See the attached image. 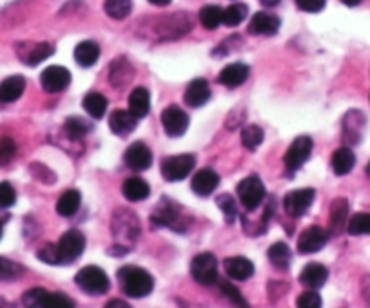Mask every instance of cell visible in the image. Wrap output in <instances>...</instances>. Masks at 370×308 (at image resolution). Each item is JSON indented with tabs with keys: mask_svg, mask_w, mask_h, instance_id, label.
I'll return each mask as SVG.
<instances>
[{
	"mask_svg": "<svg viewBox=\"0 0 370 308\" xmlns=\"http://www.w3.org/2000/svg\"><path fill=\"white\" fill-rule=\"evenodd\" d=\"M31 173L36 176V178L41 179V182H44V184H48V185L53 184L55 179H57V178H55L53 173H51V170L48 169V167L38 166V163H33V166H31Z\"/></svg>",
	"mask_w": 370,
	"mask_h": 308,
	"instance_id": "f907efd6",
	"label": "cell"
},
{
	"mask_svg": "<svg viewBox=\"0 0 370 308\" xmlns=\"http://www.w3.org/2000/svg\"><path fill=\"white\" fill-rule=\"evenodd\" d=\"M211 98V87L209 82L204 78H197L187 85V89L183 93V100L189 108H201L204 103L209 102Z\"/></svg>",
	"mask_w": 370,
	"mask_h": 308,
	"instance_id": "9a60e30c",
	"label": "cell"
},
{
	"mask_svg": "<svg viewBox=\"0 0 370 308\" xmlns=\"http://www.w3.org/2000/svg\"><path fill=\"white\" fill-rule=\"evenodd\" d=\"M85 249V237L80 230H67L60 242H58L57 250H58V261L60 265H69L75 263L76 259L80 258L82 252Z\"/></svg>",
	"mask_w": 370,
	"mask_h": 308,
	"instance_id": "277c9868",
	"label": "cell"
},
{
	"mask_svg": "<svg viewBox=\"0 0 370 308\" xmlns=\"http://www.w3.org/2000/svg\"><path fill=\"white\" fill-rule=\"evenodd\" d=\"M247 17V6L246 4H232L227 9H223L222 24L229 27L240 26Z\"/></svg>",
	"mask_w": 370,
	"mask_h": 308,
	"instance_id": "d590c367",
	"label": "cell"
},
{
	"mask_svg": "<svg viewBox=\"0 0 370 308\" xmlns=\"http://www.w3.org/2000/svg\"><path fill=\"white\" fill-rule=\"evenodd\" d=\"M223 268H225V274H227L231 279H234V281H246V279H249V277L255 274V265H252V261H249L247 258H241V256L225 259V261H223Z\"/></svg>",
	"mask_w": 370,
	"mask_h": 308,
	"instance_id": "ac0fdd59",
	"label": "cell"
},
{
	"mask_svg": "<svg viewBox=\"0 0 370 308\" xmlns=\"http://www.w3.org/2000/svg\"><path fill=\"white\" fill-rule=\"evenodd\" d=\"M220 185V176L213 169H200L192 176L191 187L198 196H211Z\"/></svg>",
	"mask_w": 370,
	"mask_h": 308,
	"instance_id": "e0dca14e",
	"label": "cell"
},
{
	"mask_svg": "<svg viewBox=\"0 0 370 308\" xmlns=\"http://www.w3.org/2000/svg\"><path fill=\"white\" fill-rule=\"evenodd\" d=\"M41 84L48 93H60L71 84V73L64 66H51L42 71Z\"/></svg>",
	"mask_w": 370,
	"mask_h": 308,
	"instance_id": "8fae6325",
	"label": "cell"
},
{
	"mask_svg": "<svg viewBox=\"0 0 370 308\" xmlns=\"http://www.w3.org/2000/svg\"><path fill=\"white\" fill-rule=\"evenodd\" d=\"M264 129L258 125H247L241 131V145L249 151H256V149L264 143Z\"/></svg>",
	"mask_w": 370,
	"mask_h": 308,
	"instance_id": "d6a6232c",
	"label": "cell"
},
{
	"mask_svg": "<svg viewBox=\"0 0 370 308\" xmlns=\"http://www.w3.org/2000/svg\"><path fill=\"white\" fill-rule=\"evenodd\" d=\"M149 109H151V96H149V91L145 87H136V89L131 91L129 94V111L133 112L134 117L145 118L149 115Z\"/></svg>",
	"mask_w": 370,
	"mask_h": 308,
	"instance_id": "d4e9b609",
	"label": "cell"
},
{
	"mask_svg": "<svg viewBox=\"0 0 370 308\" xmlns=\"http://www.w3.org/2000/svg\"><path fill=\"white\" fill-rule=\"evenodd\" d=\"M367 175L370 176V161H369V166H367Z\"/></svg>",
	"mask_w": 370,
	"mask_h": 308,
	"instance_id": "9f6ffc18",
	"label": "cell"
},
{
	"mask_svg": "<svg viewBox=\"0 0 370 308\" xmlns=\"http://www.w3.org/2000/svg\"><path fill=\"white\" fill-rule=\"evenodd\" d=\"M80 203H82L80 192L75 191V189H69V191H66L62 196L58 198L57 212L62 216V218H71V216H75L76 212H78Z\"/></svg>",
	"mask_w": 370,
	"mask_h": 308,
	"instance_id": "484cf974",
	"label": "cell"
},
{
	"mask_svg": "<svg viewBox=\"0 0 370 308\" xmlns=\"http://www.w3.org/2000/svg\"><path fill=\"white\" fill-rule=\"evenodd\" d=\"M162 125H164L165 133L171 138L183 136L189 127L187 112L180 109L178 105H169V108H165L164 112H162Z\"/></svg>",
	"mask_w": 370,
	"mask_h": 308,
	"instance_id": "30bf717a",
	"label": "cell"
},
{
	"mask_svg": "<svg viewBox=\"0 0 370 308\" xmlns=\"http://www.w3.org/2000/svg\"><path fill=\"white\" fill-rule=\"evenodd\" d=\"M220 291H222V294L227 298V300H231L232 303L238 305V307H246V300H243V295L240 294V291H238L236 286L231 285V283L227 281H220Z\"/></svg>",
	"mask_w": 370,
	"mask_h": 308,
	"instance_id": "f6af8a7d",
	"label": "cell"
},
{
	"mask_svg": "<svg viewBox=\"0 0 370 308\" xmlns=\"http://www.w3.org/2000/svg\"><path fill=\"white\" fill-rule=\"evenodd\" d=\"M267 256H269V261H271L274 267L280 268V270H285V268L290 265V258H292L289 245L283 242L274 243V245L269 249Z\"/></svg>",
	"mask_w": 370,
	"mask_h": 308,
	"instance_id": "1f68e13d",
	"label": "cell"
},
{
	"mask_svg": "<svg viewBox=\"0 0 370 308\" xmlns=\"http://www.w3.org/2000/svg\"><path fill=\"white\" fill-rule=\"evenodd\" d=\"M314 198H316L314 189H298V191L289 192L283 200L285 212L290 218H301L311 209Z\"/></svg>",
	"mask_w": 370,
	"mask_h": 308,
	"instance_id": "ba28073f",
	"label": "cell"
},
{
	"mask_svg": "<svg viewBox=\"0 0 370 308\" xmlns=\"http://www.w3.org/2000/svg\"><path fill=\"white\" fill-rule=\"evenodd\" d=\"M191 276L197 283L204 286L214 285L218 279V261L209 252L198 254L191 263Z\"/></svg>",
	"mask_w": 370,
	"mask_h": 308,
	"instance_id": "8992f818",
	"label": "cell"
},
{
	"mask_svg": "<svg viewBox=\"0 0 370 308\" xmlns=\"http://www.w3.org/2000/svg\"><path fill=\"white\" fill-rule=\"evenodd\" d=\"M367 120L360 111H350L343 120V138L348 143H360L362 142L363 127Z\"/></svg>",
	"mask_w": 370,
	"mask_h": 308,
	"instance_id": "44dd1931",
	"label": "cell"
},
{
	"mask_svg": "<svg viewBox=\"0 0 370 308\" xmlns=\"http://www.w3.org/2000/svg\"><path fill=\"white\" fill-rule=\"evenodd\" d=\"M15 154H17L15 140L9 138V136H2V138H0V166H8V163H11Z\"/></svg>",
	"mask_w": 370,
	"mask_h": 308,
	"instance_id": "b9f144b4",
	"label": "cell"
},
{
	"mask_svg": "<svg viewBox=\"0 0 370 308\" xmlns=\"http://www.w3.org/2000/svg\"><path fill=\"white\" fill-rule=\"evenodd\" d=\"M122 194L129 201H143L151 194L148 182L142 178H127L122 185Z\"/></svg>",
	"mask_w": 370,
	"mask_h": 308,
	"instance_id": "83f0119b",
	"label": "cell"
},
{
	"mask_svg": "<svg viewBox=\"0 0 370 308\" xmlns=\"http://www.w3.org/2000/svg\"><path fill=\"white\" fill-rule=\"evenodd\" d=\"M347 230H348V234H353V236L370 234V214H367V212L354 214L353 218L348 219Z\"/></svg>",
	"mask_w": 370,
	"mask_h": 308,
	"instance_id": "ab89813d",
	"label": "cell"
},
{
	"mask_svg": "<svg viewBox=\"0 0 370 308\" xmlns=\"http://www.w3.org/2000/svg\"><path fill=\"white\" fill-rule=\"evenodd\" d=\"M124 161L131 170H148L152 166V152L145 143L134 142L125 151Z\"/></svg>",
	"mask_w": 370,
	"mask_h": 308,
	"instance_id": "7c38bea8",
	"label": "cell"
},
{
	"mask_svg": "<svg viewBox=\"0 0 370 308\" xmlns=\"http://www.w3.org/2000/svg\"><path fill=\"white\" fill-rule=\"evenodd\" d=\"M152 6H167L171 4V0H149Z\"/></svg>",
	"mask_w": 370,
	"mask_h": 308,
	"instance_id": "11a10c76",
	"label": "cell"
},
{
	"mask_svg": "<svg viewBox=\"0 0 370 308\" xmlns=\"http://www.w3.org/2000/svg\"><path fill=\"white\" fill-rule=\"evenodd\" d=\"M347 216H348V201L345 198H336L330 205V233L339 234L347 225Z\"/></svg>",
	"mask_w": 370,
	"mask_h": 308,
	"instance_id": "cb8c5ba5",
	"label": "cell"
},
{
	"mask_svg": "<svg viewBox=\"0 0 370 308\" xmlns=\"http://www.w3.org/2000/svg\"><path fill=\"white\" fill-rule=\"evenodd\" d=\"M247 78H249V67L241 62L223 67V71L220 73V84H223L229 89L240 87L241 84H246Z\"/></svg>",
	"mask_w": 370,
	"mask_h": 308,
	"instance_id": "ffe728a7",
	"label": "cell"
},
{
	"mask_svg": "<svg viewBox=\"0 0 370 308\" xmlns=\"http://www.w3.org/2000/svg\"><path fill=\"white\" fill-rule=\"evenodd\" d=\"M24 89H26V80L24 76L15 75L6 78L4 82H0V102L11 103L17 102L22 96Z\"/></svg>",
	"mask_w": 370,
	"mask_h": 308,
	"instance_id": "603a6c76",
	"label": "cell"
},
{
	"mask_svg": "<svg viewBox=\"0 0 370 308\" xmlns=\"http://www.w3.org/2000/svg\"><path fill=\"white\" fill-rule=\"evenodd\" d=\"M111 230L116 237V243L122 245V249H127L133 245L140 236V221L131 210L120 209L115 212L111 219Z\"/></svg>",
	"mask_w": 370,
	"mask_h": 308,
	"instance_id": "7a4b0ae2",
	"label": "cell"
},
{
	"mask_svg": "<svg viewBox=\"0 0 370 308\" xmlns=\"http://www.w3.org/2000/svg\"><path fill=\"white\" fill-rule=\"evenodd\" d=\"M133 78V67L127 60L118 59L109 66V82L115 87H122V85L129 84V80Z\"/></svg>",
	"mask_w": 370,
	"mask_h": 308,
	"instance_id": "f1b7e54d",
	"label": "cell"
},
{
	"mask_svg": "<svg viewBox=\"0 0 370 308\" xmlns=\"http://www.w3.org/2000/svg\"><path fill=\"white\" fill-rule=\"evenodd\" d=\"M327 279H329V270L321 263L305 265V268L299 274V283L307 288H313V291L321 288L327 283Z\"/></svg>",
	"mask_w": 370,
	"mask_h": 308,
	"instance_id": "d6986e66",
	"label": "cell"
},
{
	"mask_svg": "<svg viewBox=\"0 0 370 308\" xmlns=\"http://www.w3.org/2000/svg\"><path fill=\"white\" fill-rule=\"evenodd\" d=\"M216 201H218V207L222 209L223 216H225V221L232 223L234 218H236V203H234V200L229 194H222Z\"/></svg>",
	"mask_w": 370,
	"mask_h": 308,
	"instance_id": "7bdbcfd3",
	"label": "cell"
},
{
	"mask_svg": "<svg viewBox=\"0 0 370 308\" xmlns=\"http://www.w3.org/2000/svg\"><path fill=\"white\" fill-rule=\"evenodd\" d=\"M325 4L327 0H296V6L305 13H320Z\"/></svg>",
	"mask_w": 370,
	"mask_h": 308,
	"instance_id": "c3c4849f",
	"label": "cell"
},
{
	"mask_svg": "<svg viewBox=\"0 0 370 308\" xmlns=\"http://www.w3.org/2000/svg\"><path fill=\"white\" fill-rule=\"evenodd\" d=\"M345 6H350V8H354V6H360L363 2V0H341Z\"/></svg>",
	"mask_w": 370,
	"mask_h": 308,
	"instance_id": "f5cc1de1",
	"label": "cell"
},
{
	"mask_svg": "<svg viewBox=\"0 0 370 308\" xmlns=\"http://www.w3.org/2000/svg\"><path fill=\"white\" fill-rule=\"evenodd\" d=\"M107 307L111 308V307H127V303H125V301H109V303H107Z\"/></svg>",
	"mask_w": 370,
	"mask_h": 308,
	"instance_id": "db71d44e",
	"label": "cell"
},
{
	"mask_svg": "<svg viewBox=\"0 0 370 308\" xmlns=\"http://www.w3.org/2000/svg\"><path fill=\"white\" fill-rule=\"evenodd\" d=\"M327 240H329L327 230L313 225V227H308L307 230L299 236L298 250L301 254H314V252H318V250H321L327 245Z\"/></svg>",
	"mask_w": 370,
	"mask_h": 308,
	"instance_id": "4fadbf2b",
	"label": "cell"
},
{
	"mask_svg": "<svg viewBox=\"0 0 370 308\" xmlns=\"http://www.w3.org/2000/svg\"><path fill=\"white\" fill-rule=\"evenodd\" d=\"M259 2H262L265 8H274V6L280 4V0H259Z\"/></svg>",
	"mask_w": 370,
	"mask_h": 308,
	"instance_id": "816d5d0a",
	"label": "cell"
},
{
	"mask_svg": "<svg viewBox=\"0 0 370 308\" xmlns=\"http://www.w3.org/2000/svg\"><path fill=\"white\" fill-rule=\"evenodd\" d=\"M180 218V209L176 203L169 200H162L160 205L155 207V212L151 216V223L155 227H173Z\"/></svg>",
	"mask_w": 370,
	"mask_h": 308,
	"instance_id": "2e32d148",
	"label": "cell"
},
{
	"mask_svg": "<svg viewBox=\"0 0 370 308\" xmlns=\"http://www.w3.org/2000/svg\"><path fill=\"white\" fill-rule=\"evenodd\" d=\"M53 53H55L53 45L42 42V44L33 45L31 50L26 53V57H22V60L27 64V66H38V64L44 62L45 59H50Z\"/></svg>",
	"mask_w": 370,
	"mask_h": 308,
	"instance_id": "836d02e7",
	"label": "cell"
},
{
	"mask_svg": "<svg viewBox=\"0 0 370 308\" xmlns=\"http://www.w3.org/2000/svg\"><path fill=\"white\" fill-rule=\"evenodd\" d=\"M136 124H138V118L134 117L131 111H124V109L115 111L111 118H109V129L115 134H118V136L133 133L136 129Z\"/></svg>",
	"mask_w": 370,
	"mask_h": 308,
	"instance_id": "7402d4cb",
	"label": "cell"
},
{
	"mask_svg": "<svg viewBox=\"0 0 370 308\" xmlns=\"http://www.w3.org/2000/svg\"><path fill=\"white\" fill-rule=\"evenodd\" d=\"M75 307V301L71 298H67V295L60 294V292H55L51 294L50 292V300H48V308H69Z\"/></svg>",
	"mask_w": 370,
	"mask_h": 308,
	"instance_id": "7dc6e473",
	"label": "cell"
},
{
	"mask_svg": "<svg viewBox=\"0 0 370 308\" xmlns=\"http://www.w3.org/2000/svg\"><path fill=\"white\" fill-rule=\"evenodd\" d=\"M24 274V268L11 259L0 258V281H11Z\"/></svg>",
	"mask_w": 370,
	"mask_h": 308,
	"instance_id": "60d3db41",
	"label": "cell"
},
{
	"mask_svg": "<svg viewBox=\"0 0 370 308\" xmlns=\"http://www.w3.org/2000/svg\"><path fill=\"white\" fill-rule=\"evenodd\" d=\"M197 166V160L192 154H178L169 156L162 161V176L167 182H182L187 178Z\"/></svg>",
	"mask_w": 370,
	"mask_h": 308,
	"instance_id": "5b68a950",
	"label": "cell"
},
{
	"mask_svg": "<svg viewBox=\"0 0 370 308\" xmlns=\"http://www.w3.org/2000/svg\"><path fill=\"white\" fill-rule=\"evenodd\" d=\"M238 198H240L241 205L247 210H255L262 205L265 198V187L258 176H247L238 184Z\"/></svg>",
	"mask_w": 370,
	"mask_h": 308,
	"instance_id": "52a82bcc",
	"label": "cell"
},
{
	"mask_svg": "<svg viewBox=\"0 0 370 308\" xmlns=\"http://www.w3.org/2000/svg\"><path fill=\"white\" fill-rule=\"evenodd\" d=\"M311 152H313V140L308 136H298L294 142L290 143V147L287 149L285 158H283L285 167L290 173H294L311 158Z\"/></svg>",
	"mask_w": 370,
	"mask_h": 308,
	"instance_id": "9c48e42d",
	"label": "cell"
},
{
	"mask_svg": "<svg viewBox=\"0 0 370 308\" xmlns=\"http://www.w3.org/2000/svg\"><path fill=\"white\" fill-rule=\"evenodd\" d=\"M356 166V156L354 152L348 147H341L332 154V169H334V175L345 176L348 175L350 170Z\"/></svg>",
	"mask_w": 370,
	"mask_h": 308,
	"instance_id": "f546056e",
	"label": "cell"
},
{
	"mask_svg": "<svg viewBox=\"0 0 370 308\" xmlns=\"http://www.w3.org/2000/svg\"><path fill=\"white\" fill-rule=\"evenodd\" d=\"M222 15L223 9L218 8V6H206L200 11V24L206 29L213 31V29H216L222 24Z\"/></svg>",
	"mask_w": 370,
	"mask_h": 308,
	"instance_id": "8d00e7d4",
	"label": "cell"
},
{
	"mask_svg": "<svg viewBox=\"0 0 370 308\" xmlns=\"http://www.w3.org/2000/svg\"><path fill=\"white\" fill-rule=\"evenodd\" d=\"M299 308H320L321 307V298L316 291H307L304 294L299 295L298 301H296Z\"/></svg>",
	"mask_w": 370,
	"mask_h": 308,
	"instance_id": "bcb514c9",
	"label": "cell"
},
{
	"mask_svg": "<svg viewBox=\"0 0 370 308\" xmlns=\"http://www.w3.org/2000/svg\"><path fill=\"white\" fill-rule=\"evenodd\" d=\"M64 129H66L67 136H71V138L78 140V138H82V136H85V134L90 133L91 124L80 117H71V118H67L66 120Z\"/></svg>",
	"mask_w": 370,
	"mask_h": 308,
	"instance_id": "74e56055",
	"label": "cell"
},
{
	"mask_svg": "<svg viewBox=\"0 0 370 308\" xmlns=\"http://www.w3.org/2000/svg\"><path fill=\"white\" fill-rule=\"evenodd\" d=\"M38 259H42L44 263L60 265V261H58L57 245H45V247H42V249L38 250Z\"/></svg>",
	"mask_w": 370,
	"mask_h": 308,
	"instance_id": "681fc988",
	"label": "cell"
},
{
	"mask_svg": "<svg viewBox=\"0 0 370 308\" xmlns=\"http://www.w3.org/2000/svg\"><path fill=\"white\" fill-rule=\"evenodd\" d=\"M50 292L44 288H31L22 295V305L29 308H48Z\"/></svg>",
	"mask_w": 370,
	"mask_h": 308,
	"instance_id": "f35d334b",
	"label": "cell"
},
{
	"mask_svg": "<svg viewBox=\"0 0 370 308\" xmlns=\"http://www.w3.org/2000/svg\"><path fill=\"white\" fill-rule=\"evenodd\" d=\"M107 17L115 18V20H122V18L129 17L131 9H133V2L131 0H106L104 4Z\"/></svg>",
	"mask_w": 370,
	"mask_h": 308,
	"instance_id": "e575fe53",
	"label": "cell"
},
{
	"mask_svg": "<svg viewBox=\"0 0 370 308\" xmlns=\"http://www.w3.org/2000/svg\"><path fill=\"white\" fill-rule=\"evenodd\" d=\"M17 201V191L9 182H2L0 184V209H8V207L15 205Z\"/></svg>",
	"mask_w": 370,
	"mask_h": 308,
	"instance_id": "ee69618b",
	"label": "cell"
},
{
	"mask_svg": "<svg viewBox=\"0 0 370 308\" xmlns=\"http://www.w3.org/2000/svg\"><path fill=\"white\" fill-rule=\"evenodd\" d=\"M280 18L272 13H265V11H259L255 17L250 18L249 24V33L250 35H276L278 29H280Z\"/></svg>",
	"mask_w": 370,
	"mask_h": 308,
	"instance_id": "5bb4252c",
	"label": "cell"
},
{
	"mask_svg": "<svg viewBox=\"0 0 370 308\" xmlns=\"http://www.w3.org/2000/svg\"><path fill=\"white\" fill-rule=\"evenodd\" d=\"M100 57V47L97 42L93 41H84L75 47V60L78 66L82 67H91L99 62Z\"/></svg>",
	"mask_w": 370,
	"mask_h": 308,
	"instance_id": "4316f807",
	"label": "cell"
},
{
	"mask_svg": "<svg viewBox=\"0 0 370 308\" xmlns=\"http://www.w3.org/2000/svg\"><path fill=\"white\" fill-rule=\"evenodd\" d=\"M82 105H84V109L87 111V115H90L91 118H97V120L104 118V115H106L107 111V100L106 96L100 93L85 94Z\"/></svg>",
	"mask_w": 370,
	"mask_h": 308,
	"instance_id": "4dcf8cb0",
	"label": "cell"
},
{
	"mask_svg": "<svg viewBox=\"0 0 370 308\" xmlns=\"http://www.w3.org/2000/svg\"><path fill=\"white\" fill-rule=\"evenodd\" d=\"M0 237H2V221H0Z\"/></svg>",
	"mask_w": 370,
	"mask_h": 308,
	"instance_id": "6f0895ef",
	"label": "cell"
},
{
	"mask_svg": "<svg viewBox=\"0 0 370 308\" xmlns=\"http://www.w3.org/2000/svg\"><path fill=\"white\" fill-rule=\"evenodd\" d=\"M75 281L85 294L91 295L106 294L109 291V286H111L107 274L100 267H93V265L82 268L80 272L75 276Z\"/></svg>",
	"mask_w": 370,
	"mask_h": 308,
	"instance_id": "3957f363",
	"label": "cell"
},
{
	"mask_svg": "<svg viewBox=\"0 0 370 308\" xmlns=\"http://www.w3.org/2000/svg\"><path fill=\"white\" fill-rule=\"evenodd\" d=\"M118 281H120L124 294L134 300L149 295L155 286L151 274L138 267H122L118 270Z\"/></svg>",
	"mask_w": 370,
	"mask_h": 308,
	"instance_id": "6da1fadb",
	"label": "cell"
}]
</instances>
